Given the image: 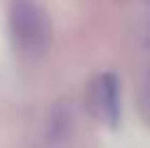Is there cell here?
Instances as JSON below:
<instances>
[{"label":"cell","mask_w":150,"mask_h":148,"mask_svg":"<svg viewBox=\"0 0 150 148\" xmlns=\"http://www.w3.org/2000/svg\"><path fill=\"white\" fill-rule=\"evenodd\" d=\"M9 35L18 57L37 61L50 46V20L37 0H9Z\"/></svg>","instance_id":"obj_1"},{"label":"cell","mask_w":150,"mask_h":148,"mask_svg":"<svg viewBox=\"0 0 150 148\" xmlns=\"http://www.w3.org/2000/svg\"><path fill=\"white\" fill-rule=\"evenodd\" d=\"M87 111L100 124L117 129L120 124V81L113 72H102L89 83Z\"/></svg>","instance_id":"obj_2"},{"label":"cell","mask_w":150,"mask_h":148,"mask_svg":"<svg viewBox=\"0 0 150 148\" xmlns=\"http://www.w3.org/2000/svg\"><path fill=\"white\" fill-rule=\"evenodd\" d=\"M139 105H142L144 113H146V118H148V122H150V74L146 76V81H144L142 94H139Z\"/></svg>","instance_id":"obj_3"}]
</instances>
